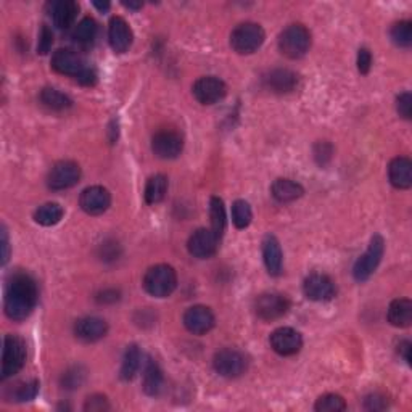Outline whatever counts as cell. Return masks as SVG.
Wrapping results in <instances>:
<instances>
[{
  "mask_svg": "<svg viewBox=\"0 0 412 412\" xmlns=\"http://www.w3.org/2000/svg\"><path fill=\"white\" fill-rule=\"evenodd\" d=\"M39 298L37 286L31 276L16 272L5 287L4 310L11 321H25L36 307Z\"/></svg>",
  "mask_w": 412,
  "mask_h": 412,
  "instance_id": "obj_1",
  "label": "cell"
},
{
  "mask_svg": "<svg viewBox=\"0 0 412 412\" xmlns=\"http://www.w3.org/2000/svg\"><path fill=\"white\" fill-rule=\"evenodd\" d=\"M177 287V274L167 264L152 266L143 276V288L155 298H166Z\"/></svg>",
  "mask_w": 412,
  "mask_h": 412,
  "instance_id": "obj_2",
  "label": "cell"
},
{
  "mask_svg": "<svg viewBox=\"0 0 412 412\" xmlns=\"http://www.w3.org/2000/svg\"><path fill=\"white\" fill-rule=\"evenodd\" d=\"M278 49L287 58L298 60L311 49V33L303 25H290L278 37Z\"/></svg>",
  "mask_w": 412,
  "mask_h": 412,
  "instance_id": "obj_3",
  "label": "cell"
},
{
  "mask_svg": "<svg viewBox=\"0 0 412 412\" xmlns=\"http://www.w3.org/2000/svg\"><path fill=\"white\" fill-rule=\"evenodd\" d=\"M266 33L263 26L257 23H242L230 34V47L237 54L249 55L254 54L264 44Z\"/></svg>",
  "mask_w": 412,
  "mask_h": 412,
  "instance_id": "obj_4",
  "label": "cell"
},
{
  "mask_svg": "<svg viewBox=\"0 0 412 412\" xmlns=\"http://www.w3.org/2000/svg\"><path fill=\"white\" fill-rule=\"evenodd\" d=\"M26 343L16 335H7L2 350V380L18 374L26 363Z\"/></svg>",
  "mask_w": 412,
  "mask_h": 412,
  "instance_id": "obj_5",
  "label": "cell"
},
{
  "mask_svg": "<svg viewBox=\"0 0 412 412\" xmlns=\"http://www.w3.org/2000/svg\"><path fill=\"white\" fill-rule=\"evenodd\" d=\"M385 252V242L380 235H374L372 240L369 243V248L365 249L363 257H359L356 261L355 268H353V276L358 282H365L370 276L374 274L379 268L382 258H384Z\"/></svg>",
  "mask_w": 412,
  "mask_h": 412,
  "instance_id": "obj_6",
  "label": "cell"
},
{
  "mask_svg": "<svg viewBox=\"0 0 412 412\" xmlns=\"http://www.w3.org/2000/svg\"><path fill=\"white\" fill-rule=\"evenodd\" d=\"M214 370L225 379H237L245 374L248 367V361L243 353L232 350V348H225V350L218 351L213 359Z\"/></svg>",
  "mask_w": 412,
  "mask_h": 412,
  "instance_id": "obj_7",
  "label": "cell"
},
{
  "mask_svg": "<svg viewBox=\"0 0 412 412\" xmlns=\"http://www.w3.org/2000/svg\"><path fill=\"white\" fill-rule=\"evenodd\" d=\"M290 310V301L286 295L263 293L254 301V312L263 321H277L283 317Z\"/></svg>",
  "mask_w": 412,
  "mask_h": 412,
  "instance_id": "obj_8",
  "label": "cell"
},
{
  "mask_svg": "<svg viewBox=\"0 0 412 412\" xmlns=\"http://www.w3.org/2000/svg\"><path fill=\"white\" fill-rule=\"evenodd\" d=\"M81 181V167L78 163L69 160L58 161L49 172L47 184L52 190L71 189Z\"/></svg>",
  "mask_w": 412,
  "mask_h": 412,
  "instance_id": "obj_9",
  "label": "cell"
},
{
  "mask_svg": "<svg viewBox=\"0 0 412 412\" xmlns=\"http://www.w3.org/2000/svg\"><path fill=\"white\" fill-rule=\"evenodd\" d=\"M271 348L281 356H293L303 346V339L298 330L292 327H278L271 334Z\"/></svg>",
  "mask_w": 412,
  "mask_h": 412,
  "instance_id": "obj_10",
  "label": "cell"
},
{
  "mask_svg": "<svg viewBox=\"0 0 412 412\" xmlns=\"http://www.w3.org/2000/svg\"><path fill=\"white\" fill-rule=\"evenodd\" d=\"M194 97L201 105H214L228 94V86L216 76L200 78L194 84Z\"/></svg>",
  "mask_w": 412,
  "mask_h": 412,
  "instance_id": "obj_11",
  "label": "cell"
},
{
  "mask_svg": "<svg viewBox=\"0 0 412 412\" xmlns=\"http://www.w3.org/2000/svg\"><path fill=\"white\" fill-rule=\"evenodd\" d=\"M152 150L161 160H174L182 153L184 141L176 131H160L152 139Z\"/></svg>",
  "mask_w": 412,
  "mask_h": 412,
  "instance_id": "obj_12",
  "label": "cell"
},
{
  "mask_svg": "<svg viewBox=\"0 0 412 412\" xmlns=\"http://www.w3.org/2000/svg\"><path fill=\"white\" fill-rule=\"evenodd\" d=\"M52 68L57 73L66 74V76H74L78 79L89 66H86V61L78 52L71 49H58L52 55Z\"/></svg>",
  "mask_w": 412,
  "mask_h": 412,
  "instance_id": "obj_13",
  "label": "cell"
},
{
  "mask_svg": "<svg viewBox=\"0 0 412 412\" xmlns=\"http://www.w3.org/2000/svg\"><path fill=\"white\" fill-rule=\"evenodd\" d=\"M79 205L84 213L90 214V216H98V214L105 213L112 205V195L102 185H92L81 194Z\"/></svg>",
  "mask_w": 412,
  "mask_h": 412,
  "instance_id": "obj_14",
  "label": "cell"
},
{
  "mask_svg": "<svg viewBox=\"0 0 412 412\" xmlns=\"http://www.w3.org/2000/svg\"><path fill=\"white\" fill-rule=\"evenodd\" d=\"M219 247V237L211 229H199L190 235L187 248L194 258L208 259L216 254Z\"/></svg>",
  "mask_w": 412,
  "mask_h": 412,
  "instance_id": "obj_15",
  "label": "cell"
},
{
  "mask_svg": "<svg viewBox=\"0 0 412 412\" xmlns=\"http://www.w3.org/2000/svg\"><path fill=\"white\" fill-rule=\"evenodd\" d=\"M184 326L194 335H205L214 327V314L210 307L196 305L184 312Z\"/></svg>",
  "mask_w": 412,
  "mask_h": 412,
  "instance_id": "obj_16",
  "label": "cell"
},
{
  "mask_svg": "<svg viewBox=\"0 0 412 412\" xmlns=\"http://www.w3.org/2000/svg\"><path fill=\"white\" fill-rule=\"evenodd\" d=\"M303 290L307 298L311 301H319V303L334 300L336 295L334 281L324 274H312L307 277L303 283Z\"/></svg>",
  "mask_w": 412,
  "mask_h": 412,
  "instance_id": "obj_17",
  "label": "cell"
},
{
  "mask_svg": "<svg viewBox=\"0 0 412 412\" xmlns=\"http://www.w3.org/2000/svg\"><path fill=\"white\" fill-rule=\"evenodd\" d=\"M132 29L121 16H113L108 26V40L116 54H124L132 45Z\"/></svg>",
  "mask_w": 412,
  "mask_h": 412,
  "instance_id": "obj_18",
  "label": "cell"
},
{
  "mask_svg": "<svg viewBox=\"0 0 412 412\" xmlns=\"http://www.w3.org/2000/svg\"><path fill=\"white\" fill-rule=\"evenodd\" d=\"M108 334V324L100 317H83L74 324V335L86 343H94Z\"/></svg>",
  "mask_w": 412,
  "mask_h": 412,
  "instance_id": "obj_19",
  "label": "cell"
},
{
  "mask_svg": "<svg viewBox=\"0 0 412 412\" xmlns=\"http://www.w3.org/2000/svg\"><path fill=\"white\" fill-rule=\"evenodd\" d=\"M264 84L276 94H288V92L297 89L298 74L283 68L272 69V71L266 74Z\"/></svg>",
  "mask_w": 412,
  "mask_h": 412,
  "instance_id": "obj_20",
  "label": "cell"
},
{
  "mask_svg": "<svg viewBox=\"0 0 412 412\" xmlns=\"http://www.w3.org/2000/svg\"><path fill=\"white\" fill-rule=\"evenodd\" d=\"M388 179L393 187L399 190L411 189L412 185V161L406 156H398V158L392 160L390 166H388Z\"/></svg>",
  "mask_w": 412,
  "mask_h": 412,
  "instance_id": "obj_21",
  "label": "cell"
},
{
  "mask_svg": "<svg viewBox=\"0 0 412 412\" xmlns=\"http://www.w3.org/2000/svg\"><path fill=\"white\" fill-rule=\"evenodd\" d=\"M49 7L55 26L60 29H68L71 26L79 11V5L74 0H60V2L50 4Z\"/></svg>",
  "mask_w": 412,
  "mask_h": 412,
  "instance_id": "obj_22",
  "label": "cell"
},
{
  "mask_svg": "<svg viewBox=\"0 0 412 412\" xmlns=\"http://www.w3.org/2000/svg\"><path fill=\"white\" fill-rule=\"evenodd\" d=\"M263 258H264V264L266 269L271 276H278L282 271V248L281 243L276 239V237L268 235L263 242Z\"/></svg>",
  "mask_w": 412,
  "mask_h": 412,
  "instance_id": "obj_23",
  "label": "cell"
},
{
  "mask_svg": "<svg viewBox=\"0 0 412 412\" xmlns=\"http://www.w3.org/2000/svg\"><path fill=\"white\" fill-rule=\"evenodd\" d=\"M388 322L393 327H409L412 322V301L408 298H398L392 301L390 307H388Z\"/></svg>",
  "mask_w": 412,
  "mask_h": 412,
  "instance_id": "obj_24",
  "label": "cell"
},
{
  "mask_svg": "<svg viewBox=\"0 0 412 412\" xmlns=\"http://www.w3.org/2000/svg\"><path fill=\"white\" fill-rule=\"evenodd\" d=\"M271 194L277 201L290 203L301 199L305 194V189L298 182L292 181V179H277L272 184Z\"/></svg>",
  "mask_w": 412,
  "mask_h": 412,
  "instance_id": "obj_25",
  "label": "cell"
},
{
  "mask_svg": "<svg viewBox=\"0 0 412 412\" xmlns=\"http://www.w3.org/2000/svg\"><path fill=\"white\" fill-rule=\"evenodd\" d=\"M142 387L148 396H156V394H160L161 388H163V372H161L160 365L153 359H148L147 364H145Z\"/></svg>",
  "mask_w": 412,
  "mask_h": 412,
  "instance_id": "obj_26",
  "label": "cell"
},
{
  "mask_svg": "<svg viewBox=\"0 0 412 412\" xmlns=\"http://www.w3.org/2000/svg\"><path fill=\"white\" fill-rule=\"evenodd\" d=\"M142 355L137 345H129L126 348L123 364H121V379L123 380H132L136 374L141 369Z\"/></svg>",
  "mask_w": 412,
  "mask_h": 412,
  "instance_id": "obj_27",
  "label": "cell"
},
{
  "mask_svg": "<svg viewBox=\"0 0 412 412\" xmlns=\"http://www.w3.org/2000/svg\"><path fill=\"white\" fill-rule=\"evenodd\" d=\"M167 192V177L163 174H156V176L150 177L145 187V201L148 205H156V203L163 201Z\"/></svg>",
  "mask_w": 412,
  "mask_h": 412,
  "instance_id": "obj_28",
  "label": "cell"
},
{
  "mask_svg": "<svg viewBox=\"0 0 412 412\" xmlns=\"http://www.w3.org/2000/svg\"><path fill=\"white\" fill-rule=\"evenodd\" d=\"M40 102H42L47 108L55 110V112H63V110L71 108L73 105L71 98L63 94V92L54 89V87H45V89L40 92Z\"/></svg>",
  "mask_w": 412,
  "mask_h": 412,
  "instance_id": "obj_29",
  "label": "cell"
},
{
  "mask_svg": "<svg viewBox=\"0 0 412 412\" xmlns=\"http://www.w3.org/2000/svg\"><path fill=\"white\" fill-rule=\"evenodd\" d=\"M63 208L58 205V203H45V205L39 206L36 213H34V220L37 224L45 225V228H50V225H55L61 220L63 218Z\"/></svg>",
  "mask_w": 412,
  "mask_h": 412,
  "instance_id": "obj_30",
  "label": "cell"
},
{
  "mask_svg": "<svg viewBox=\"0 0 412 412\" xmlns=\"http://www.w3.org/2000/svg\"><path fill=\"white\" fill-rule=\"evenodd\" d=\"M210 218H211V230L220 239L225 229V208H224V201L220 200L219 196H211Z\"/></svg>",
  "mask_w": 412,
  "mask_h": 412,
  "instance_id": "obj_31",
  "label": "cell"
},
{
  "mask_svg": "<svg viewBox=\"0 0 412 412\" xmlns=\"http://www.w3.org/2000/svg\"><path fill=\"white\" fill-rule=\"evenodd\" d=\"M39 393V382L31 380V382H23V384L15 385V388H11V392L8 393L10 401L15 403H25L31 401L37 396Z\"/></svg>",
  "mask_w": 412,
  "mask_h": 412,
  "instance_id": "obj_32",
  "label": "cell"
},
{
  "mask_svg": "<svg viewBox=\"0 0 412 412\" xmlns=\"http://www.w3.org/2000/svg\"><path fill=\"white\" fill-rule=\"evenodd\" d=\"M97 23L90 16H86V18L81 20L78 23V26L74 28L73 31V39L76 40L78 44H90L92 40L97 36Z\"/></svg>",
  "mask_w": 412,
  "mask_h": 412,
  "instance_id": "obj_33",
  "label": "cell"
},
{
  "mask_svg": "<svg viewBox=\"0 0 412 412\" xmlns=\"http://www.w3.org/2000/svg\"><path fill=\"white\" fill-rule=\"evenodd\" d=\"M253 211L249 203L245 200H237L232 205V220H234L237 229H247L252 224Z\"/></svg>",
  "mask_w": 412,
  "mask_h": 412,
  "instance_id": "obj_34",
  "label": "cell"
},
{
  "mask_svg": "<svg viewBox=\"0 0 412 412\" xmlns=\"http://www.w3.org/2000/svg\"><path fill=\"white\" fill-rule=\"evenodd\" d=\"M390 37L398 47H409L412 44V23L411 21H399L394 23Z\"/></svg>",
  "mask_w": 412,
  "mask_h": 412,
  "instance_id": "obj_35",
  "label": "cell"
},
{
  "mask_svg": "<svg viewBox=\"0 0 412 412\" xmlns=\"http://www.w3.org/2000/svg\"><path fill=\"white\" fill-rule=\"evenodd\" d=\"M314 409L317 412H340L346 409V403L340 394L327 393L317 399L314 404Z\"/></svg>",
  "mask_w": 412,
  "mask_h": 412,
  "instance_id": "obj_36",
  "label": "cell"
},
{
  "mask_svg": "<svg viewBox=\"0 0 412 412\" xmlns=\"http://www.w3.org/2000/svg\"><path fill=\"white\" fill-rule=\"evenodd\" d=\"M52 44H54V34H52L49 26L42 25V28H40V33H39L37 54L47 55L50 52V49H52Z\"/></svg>",
  "mask_w": 412,
  "mask_h": 412,
  "instance_id": "obj_37",
  "label": "cell"
},
{
  "mask_svg": "<svg viewBox=\"0 0 412 412\" xmlns=\"http://www.w3.org/2000/svg\"><path fill=\"white\" fill-rule=\"evenodd\" d=\"M110 404L107 396L103 394H92V396L87 398V401L84 404V411L87 412H103L108 411Z\"/></svg>",
  "mask_w": 412,
  "mask_h": 412,
  "instance_id": "obj_38",
  "label": "cell"
},
{
  "mask_svg": "<svg viewBox=\"0 0 412 412\" xmlns=\"http://www.w3.org/2000/svg\"><path fill=\"white\" fill-rule=\"evenodd\" d=\"M83 380H84V374L81 372L79 367H74L63 375V388L74 390V388H79V385L83 384Z\"/></svg>",
  "mask_w": 412,
  "mask_h": 412,
  "instance_id": "obj_39",
  "label": "cell"
},
{
  "mask_svg": "<svg viewBox=\"0 0 412 412\" xmlns=\"http://www.w3.org/2000/svg\"><path fill=\"white\" fill-rule=\"evenodd\" d=\"M364 408L369 411H384L388 408V399L385 394L382 393H372L365 398Z\"/></svg>",
  "mask_w": 412,
  "mask_h": 412,
  "instance_id": "obj_40",
  "label": "cell"
},
{
  "mask_svg": "<svg viewBox=\"0 0 412 412\" xmlns=\"http://www.w3.org/2000/svg\"><path fill=\"white\" fill-rule=\"evenodd\" d=\"M396 110L399 116H403L404 119H411L412 114V95L409 92H403L396 100Z\"/></svg>",
  "mask_w": 412,
  "mask_h": 412,
  "instance_id": "obj_41",
  "label": "cell"
},
{
  "mask_svg": "<svg viewBox=\"0 0 412 412\" xmlns=\"http://www.w3.org/2000/svg\"><path fill=\"white\" fill-rule=\"evenodd\" d=\"M372 68V54L367 49H359L358 52V69L361 74H367Z\"/></svg>",
  "mask_w": 412,
  "mask_h": 412,
  "instance_id": "obj_42",
  "label": "cell"
},
{
  "mask_svg": "<svg viewBox=\"0 0 412 412\" xmlns=\"http://www.w3.org/2000/svg\"><path fill=\"white\" fill-rule=\"evenodd\" d=\"M119 300V292L118 290H103V292L98 293L97 301L98 303H114V301Z\"/></svg>",
  "mask_w": 412,
  "mask_h": 412,
  "instance_id": "obj_43",
  "label": "cell"
},
{
  "mask_svg": "<svg viewBox=\"0 0 412 412\" xmlns=\"http://www.w3.org/2000/svg\"><path fill=\"white\" fill-rule=\"evenodd\" d=\"M78 81L83 86H95V83H97L95 69L94 68H87L86 71L78 78Z\"/></svg>",
  "mask_w": 412,
  "mask_h": 412,
  "instance_id": "obj_44",
  "label": "cell"
},
{
  "mask_svg": "<svg viewBox=\"0 0 412 412\" xmlns=\"http://www.w3.org/2000/svg\"><path fill=\"white\" fill-rule=\"evenodd\" d=\"M411 350H412V345H411V341H408V340L401 341V343H399V346H398L399 355L404 358V361L408 364H411Z\"/></svg>",
  "mask_w": 412,
  "mask_h": 412,
  "instance_id": "obj_45",
  "label": "cell"
},
{
  "mask_svg": "<svg viewBox=\"0 0 412 412\" xmlns=\"http://www.w3.org/2000/svg\"><path fill=\"white\" fill-rule=\"evenodd\" d=\"M2 248H4L2 263L5 264L8 261V257H10V247H8V239H7V230H5V229H2Z\"/></svg>",
  "mask_w": 412,
  "mask_h": 412,
  "instance_id": "obj_46",
  "label": "cell"
},
{
  "mask_svg": "<svg viewBox=\"0 0 412 412\" xmlns=\"http://www.w3.org/2000/svg\"><path fill=\"white\" fill-rule=\"evenodd\" d=\"M94 7H97L100 11H107L110 8V4L108 2H94Z\"/></svg>",
  "mask_w": 412,
  "mask_h": 412,
  "instance_id": "obj_47",
  "label": "cell"
},
{
  "mask_svg": "<svg viewBox=\"0 0 412 412\" xmlns=\"http://www.w3.org/2000/svg\"><path fill=\"white\" fill-rule=\"evenodd\" d=\"M127 8H134V10H137V8H142V4H124Z\"/></svg>",
  "mask_w": 412,
  "mask_h": 412,
  "instance_id": "obj_48",
  "label": "cell"
}]
</instances>
